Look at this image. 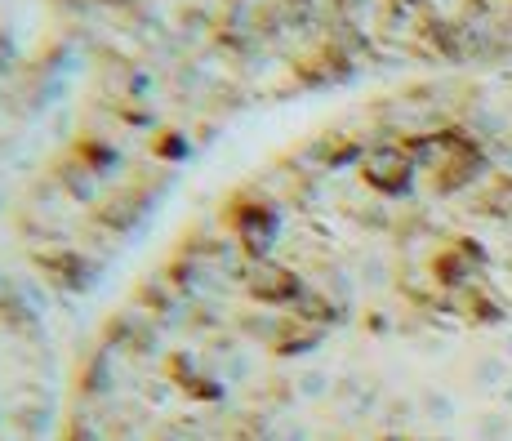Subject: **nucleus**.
I'll list each match as a JSON object with an SVG mask.
<instances>
[{"label": "nucleus", "instance_id": "nucleus-3", "mask_svg": "<svg viewBox=\"0 0 512 441\" xmlns=\"http://www.w3.org/2000/svg\"><path fill=\"white\" fill-rule=\"evenodd\" d=\"M54 299L0 263V441H54L63 361Z\"/></svg>", "mask_w": 512, "mask_h": 441}, {"label": "nucleus", "instance_id": "nucleus-2", "mask_svg": "<svg viewBox=\"0 0 512 441\" xmlns=\"http://www.w3.org/2000/svg\"><path fill=\"white\" fill-rule=\"evenodd\" d=\"M370 58V0H0V263L76 299L232 125Z\"/></svg>", "mask_w": 512, "mask_h": 441}, {"label": "nucleus", "instance_id": "nucleus-1", "mask_svg": "<svg viewBox=\"0 0 512 441\" xmlns=\"http://www.w3.org/2000/svg\"><path fill=\"white\" fill-rule=\"evenodd\" d=\"M512 134L410 85L187 214L63 379L54 441H499Z\"/></svg>", "mask_w": 512, "mask_h": 441}]
</instances>
